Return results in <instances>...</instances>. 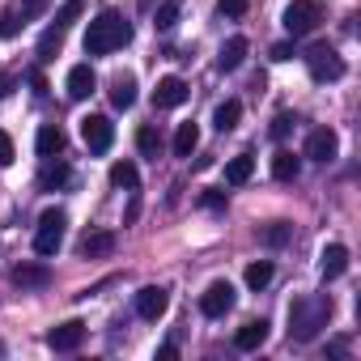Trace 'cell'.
I'll return each instance as SVG.
<instances>
[{
	"label": "cell",
	"instance_id": "cell-12",
	"mask_svg": "<svg viewBox=\"0 0 361 361\" xmlns=\"http://www.w3.org/2000/svg\"><path fill=\"white\" fill-rule=\"evenodd\" d=\"M68 98L73 102H81V98H90L94 90H98V77H94V68L90 64H77V68H68Z\"/></svg>",
	"mask_w": 361,
	"mask_h": 361
},
{
	"label": "cell",
	"instance_id": "cell-30",
	"mask_svg": "<svg viewBox=\"0 0 361 361\" xmlns=\"http://www.w3.org/2000/svg\"><path fill=\"white\" fill-rule=\"evenodd\" d=\"M174 22H178V0H166V5L153 9V26L157 30H174Z\"/></svg>",
	"mask_w": 361,
	"mask_h": 361
},
{
	"label": "cell",
	"instance_id": "cell-26",
	"mask_svg": "<svg viewBox=\"0 0 361 361\" xmlns=\"http://www.w3.org/2000/svg\"><path fill=\"white\" fill-rule=\"evenodd\" d=\"M136 149H140L145 157H157V153H161V132H157L153 123L136 128Z\"/></svg>",
	"mask_w": 361,
	"mask_h": 361
},
{
	"label": "cell",
	"instance_id": "cell-19",
	"mask_svg": "<svg viewBox=\"0 0 361 361\" xmlns=\"http://www.w3.org/2000/svg\"><path fill=\"white\" fill-rule=\"evenodd\" d=\"M111 251H115V234H111V230L85 234V243H81V259H102V255H111Z\"/></svg>",
	"mask_w": 361,
	"mask_h": 361
},
{
	"label": "cell",
	"instance_id": "cell-16",
	"mask_svg": "<svg viewBox=\"0 0 361 361\" xmlns=\"http://www.w3.org/2000/svg\"><path fill=\"white\" fill-rule=\"evenodd\" d=\"M111 106H115V111H132V106H136V77L119 73V77L111 81Z\"/></svg>",
	"mask_w": 361,
	"mask_h": 361
},
{
	"label": "cell",
	"instance_id": "cell-17",
	"mask_svg": "<svg viewBox=\"0 0 361 361\" xmlns=\"http://www.w3.org/2000/svg\"><path fill=\"white\" fill-rule=\"evenodd\" d=\"M35 149H39L43 157L64 153V128H60V123H43V128H39V136H35Z\"/></svg>",
	"mask_w": 361,
	"mask_h": 361
},
{
	"label": "cell",
	"instance_id": "cell-6",
	"mask_svg": "<svg viewBox=\"0 0 361 361\" xmlns=\"http://www.w3.org/2000/svg\"><path fill=\"white\" fill-rule=\"evenodd\" d=\"M81 140L90 145V153H106L115 140V123L106 115H85L81 119Z\"/></svg>",
	"mask_w": 361,
	"mask_h": 361
},
{
	"label": "cell",
	"instance_id": "cell-25",
	"mask_svg": "<svg viewBox=\"0 0 361 361\" xmlns=\"http://www.w3.org/2000/svg\"><path fill=\"white\" fill-rule=\"evenodd\" d=\"M111 183H115V188H128V192H136V183H140V170H136L132 161H115V166H111Z\"/></svg>",
	"mask_w": 361,
	"mask_h": 361
},
{
	"label": "cell",
	"instance_id": "cell-32",
	"mask_svg": "<svg viewBox=\"0 0 361 361\" xmlns=\"http://www.w3.org/2000/svg\"><path fill=\"white\" fill-rule=\"evenodd\" d=\"M22 26H26V22H22L18 9H5V13H0V39H18Z\"/></svg>",
	"mask_w": 361,
	"mask_h": 361
},
{
	"label": "cell",
	"instance_id": "cell-37",
	"mask_svg": "<svg viewBox=\"0 0 361 361\" xmlns=\"http://www.w3.org/2000/svg\"><path fill=\"white\" fill-rule=\"evenodd\" d=\"M13 161V136L9 132H0V170H5Z\"/></svg>",
	"mask_w": 361,
	"mask_h": 361
},
{
	"label": "cell",
	"instance_id": "cell-24",
	"mask_svg": "<svg viewBox=\"0 0 361 361\" xmlns=\"http://www.w3.org/2000/svg\"><path fill=\"white\" fill-rule=\"evenodd\" d=\"M196 145H200V128L196 123H178V132H174V157H192Z\"/></svg>",
	"mask_w": 361,
	"mask_h": 361
},
{
	"label": "cell",
	"instance_id": "cell-4",
	"mask_svg": "<svg viewBox=\"0 0 361 361\" xmlns=\"http://www.w3.org/2000/svg\"><path fill=\"white\" fill-rule=\"evenodd\" d=\"M64 226H68V213L64 209H47L39 217V230H35V255H56L60 243H64Z\"/></svg>",
	"mask_w": 361,
	"mask_h": 361
},
{
	"label": "cell",
	"instance_id": "cell-2",
	"mask_svg": "<svg viewBox=\"0 0 361 361\" xmlns=\"http://www.w3.org/2000/svg\"><path fill=\"white\" fill-rule=\"evenodd\" d=\"M331 319V298L327 293H314V298H298L289 306V340L298 344H310Z\"/></svg>",
	"mask_w": 361,
	"mask_h": 361
},
{
	"label": "cell",
	"instance_id": "cell-13",
	"mask_svg": "<svg viewBox=\"0 0 361 361\" xmlns=\"http://www.w3.org/2000/svg\"><path fill=\"white\" fill-rule=\"evenodd\" d=\"M264 340H268V319H251L234 331V348H243V353H255Z\"/></svg>",
	"mask_w": 361,
	"mask_h": 361
},
{
	"label": "cell",
	"instance_id": "cell-27",
	"mask_svg": "<svg viewBox=\"0 0 361 361\" xmlns=\"http://www.w3.org/2000/svg\"><path fill=\"white\" fill-rule=\"evenodd\" d=\"M81 13H85V0H64V5H60V9H56V22H51V26H56V30H64V35H68V26H73V22H77V18H81Z\"/></svg>",
	"mask_w": 361,
	"mask_h": 361
},
{
	"label": "cell",
	"instance_id": "cell-28",
	"mask_svg": "<svg viewBox=\"0 0 361 361\" xmlns=\"http://www.w3.org/2000/svg\"><path fill=\"white\" fill-rule=\"evenodd\" d=\"M60 47H64V30L47 26V35L39 39V60H43V64H47V60H56V56H60Z\"/></svg>",
	"mask_w": 361,
	"mask_h": 361
},
{
	"label": "cell",
	"instance_id": "cell-34",
	"mask_svg": "<svg viewBox=\"0 0 361 361\" xmlns=\"http://www.w3.org/2000/svg\"><path fill=\"white\" fill-rule=\"evenodd\" d=\"M293 123H298V119H293V115H289V111H281V115H276V119H272V136H276V140H285V136H289V128H293Z\"/></svg>",
	"mask_w": 361,
	"mask_h": 361
},
{
	"label": "cell",
	"instance_id": "cell-11",
	"mask_svg": "<svg viewBox=\"0 0 361 361\" xmlns=\"http://www.w3.org/2000/svg\"><path fill=\"white\" fill-rule=\"evenodd\" d=\"M183 102H188V81L183 77H161L157 81V90H153V106L157 111H174Z\"/></svg>",
	"mask_w": 361,
	"mask_h": 361
},
{
	"label": "cell",
	"instance_id": "cell-21",
	"mask_svg": "<svg viewBox=\"0 0 361 361\" xmlns=\"http://www.w3.org/2000/svg\"><path fill=\"white\" fill-rule=\"evenodd\" d=\"M238 119H243V102H238V98H226V102L213 111V128H217V132H234Z\"/></svg>",
	"mask_w": 361,
	"mask_h": 361
},
{
	"label": "cell",
	"instance_id": "cell-41",
	"mask_svg": "<svg viewBox=\"0 0 361 361\" xmlns=\"http://www.w3.org/2000/svg\"><path fill=\"white\" fill-rule=\"evenodd\" d=\"M174 357H178V348H174V344H161V348H157V361H174Z\"/></svg>",
	"mask_w": 361,
	"mask_h": 361
},
{
	"label": "cell",
	"instance_id": "cell-7",
	"mask_svg": "<svg viewBox=\"0 0 361 361\" xmlns=\"http://www.w3.org/2000/svg\"><path fill=\"white\" fill-rule=\"evenodd\" d=\"M200 310H204V319L230 314V310H234V285H230V281H213V285L200 293Z\"/></svg>",
	"mask_w": 361,
	"mask_h": 361
},
{
	"label": "cell",
	"instance_id": "cell-15",
	"mask_svg": "<svg viewBox=\"0 0 361 361\" xmlns=\"http://www.w3.org/2000/svg\"><path fill=\"white\" fill-rule=\"evenodd\" d=\"M243 60H247V39H243V35L226 39V43H221V51H217V68H221V73H234Z\"/></svg>",
	"mask_w": 361,
	"mask_h": 361
},
{
	"label": "cell",
	"instance_id": "cell-3",
	"mask_svg": "<svg viewBox=\"0 0 361 361\" xmlns=\"http://www.w3.org/2000/svg\"><path fill=\"white\" fill-rule=\"evenodd\" d=\"M285 30L293 35V39H302V35H314L319 26H323V0H293V5L285 9Z\"/></svg>",
	"mask_w": 361,
	"mask_h": 361
},
{
	"label": "cell",
	"instance_id": "cell-35",
	"mask_svg": "<svg viewBox=\"0 0 361 361\" xmlns=\"http://www.w3.org/2000/svg\"><path fill=\"white\" fill-rule=\"evenodd\" d=\"M247 5H251V0H221L217 9H221L226 18H243V13H247Z\"/></svg>",
	"mask_w": 361,
	"mask_h": 361
},
{
	"label": "cell",
	"instance_id": "cell-10",
	"mask_svg": "<svg viewBox=\"0 0 361 361\" xmlns=\"http://www.w3.org/2000/svg\"><path fill=\"white\" fill-rule=\"evenodd\" d=\"M81 340H85V323L81 319H68V323L47 331V348L51 353H73V348H81Z\"/></svg>",
	"mask_w": 361,
	"mask_h": 361
},
{
	"label": "cell",
	"instance_id": "cell-31",
	"mask_svg": "<svg viewBox=\"0 0 361 361\" xmlns=\"http://www.w3.org/2000/svg\"><path fill=\"white\" fill-rule=\"evenodd\" d=\"M268 281H272V264L268 259H259V264L247 268V289H264Z\"/></svg>",
	"mask_w": 361,
	"mask_h": 361
},
{
	"label": "cell",
	"instance_id": "cell-18",
	"mask_svg": "<svg viewBox=\"0 0 361 361\" xmlns=\"http://www.w3.org/2000/svg\"><path fill=\"white\" fill-rule=\"evenodd\" d=\"M344 272H348V247H344V243L323 247V276L336 281V276H344Z\"/></svg>",
	"mask_w": 361,
	"mask_h": 361
},
{
	"label": "cell",
	"instance_id": "cell-40",
	"mask_svg": "<svg viewBox=\"0 0 361 361\" xmlns=\"http://www.w3.org/2000/svg\"><path fill=\"white\" fill-rule=\"evenodd\" d=\"M30 85H35V94H39V98H43V94H47V77H43V73H39V68H35V73H30Z\"/></svg>",
	"mask_w": 361,
	"mask_h": 361
},
{
	"label": "cell",
	"instance_id": "cell-8",
	"mask_svg": "<svg viewBox=\"0 0 361 361\" xmlns=\"http://www.w3.org/2000/svg\"><path fill=\"white\" fill-rule=\"evenodd\" d=\"M336 153H340V136L331 132V128H314L310 136H306V157L310 161H336Z\"/></svg>",
	"mask_w": 361,
	"mask_h": 361
},
{
	"label": "cell",
	"instance_id": "cell-22",
	"mask_svg": "<svg viewBox=\"0 0 361 361\" xmlns=\"http://www.w3.org/2000/svg\"><path fill=\"white\" fill-rule=\"evenodd\" d=\"M251 174H255V157H251V153H238V157H230V161H226V183L243 188Z\"/></svg>",
	"mask_w": 361,
	"mask_h": 361
},
{
	"label": "cell",
	"instance_id": "cell-29",
	"mask_svg": "<svg viewBox=\"0 0 361 361\" xmlns=\"http://www.w3.org/2000/svg\"><path fill=\"white\" fill-rule=\"evenodd\" d=\"M289 234H293V226H289V221H268V226L259 230V243L281 247V243H289Z\"/></svg>",
	"mask_w": 361,
	"mask_h": 361
},
{
	"label": "cell",
	"instance_id": "cell-14",
	"mask_svg": "<svg viewBox=\"0 0 361 361\" xmlns=\"http://www.w3.org/2000/svg\"><path fill=\"white\" fill-rule=\"evenodd\" d=\"M9 281H13L18 289H43V285L51 281V272H47L43 264H18V268L9 272Z\"/></svg>",
	"mask_w": 361,
	"mask_h": 361
},
{
	"label": "cell",
	"instance_id": "cell-9",
	"mask_svg": "<svg viewBox=\"0 0 361 361\" xmlns=\"http://www.w3.org/2000/svg\"><path fill=\"white\" fill-rule=\"evenodd\" d=\"M166 310H170V289H161V285H145V289L136 293V314H140V319L153 323V319H161Z\"/></svg>",
	"mask_w": 361,
	"mask_h": 361
},
{
	"label": "cell",
	"instance_id": "cell-39",
	"mask_svg": "<svg viewBox=\"0 0 361 361\" xmlns=\"http://www.w3.org/2000/svg\"><path fill=\"white\" fill-rule=\"evenodd\" d=\"M13 85H18V77H13V73H0V98H9V94H13Z\"/></svg>",
	"mask_w": 361,
	"mask_h": 361
},
{
	"label": "cell",
	"instance_id": "cell-1",
	"mask_svg": "<svg viewBox=\"0 0 361 361\" xmlns=\"http://www.w3.org/2000/svg\"><path fill=\"white\" fill-rule=\"evenodd\" d=\"M123 43H132V22L115 9H102L85 30V56H111Z\"/></svg>",
	"mask_w": 361,
	"mask_h": 361
},
{
	"label": "cell",
	"instance_id": "cell-33",
	"mask_svg": "<svg viewBox=\"0 0 361 361\" xmlns=\"http://www.w3.org/2000/svg\"><path fill=\"white\" fill-rule=\"evenodd\" d=\"M200 204H204V209H213V213H221V209H226V192L204 188V192H200Z\"/></svg>",
	"mask_w": 361,
	"mask_h": 361
},
{
	"label": "cell",
	"instance_id": "cell-20",
	"mask_svg": "<svg viewBox=\"0 0 361 361\" xmlns=\"http://www.w3.org/2000/svg\"><path fill=\"white\" fill-rule=\"evenodd\" d=\"M298 174H302V157H293L289 149H281L272 157V178H276V183H293Z\"/></svg>",
	"mask_w": 361,
	"mask_h": 361
},
{
	"label": "cell",
	"instance_id": "cell-23",
	"mask_svg": "<svg viewBox=\"0 0 361 361\" xmlns=\"http://www.w3.org/2000/svg\"><path fill=\"white\" fill-rule=\"evenodd\" d=\"M68 178H73V170H68L64 161H51V157H47V166H43V174H39V188H43V192H56V188L68 183Z\"/></svg>",
	"mask_w": 361,
	"mask_h": 361
},
{
	"label": "cell",
	"instance_id": "cell-36",
	"mask_svg": "<svg viewBox=\"0 0 361 361\" xmlns=\"http://www.w3.org/2000/svg\"><path fill=\"white\" fill-rule=\"evenodd\" d=\"M293 56H298V51H293V43H276V47L268 51V60H272V64H285V60H293Z\"/></svg>",
	"mask_w": 361,
	"mask_h": 361
},
{
	"label": "cell",
	"instance_id": "cell-38",
	"mask_svg": "<svg viewBox=\"0 0 361 361\" xmlns=\"http://www.w3.org/2000/svg\"><path fill=\"white\" fill-rule=\"evenodd\" d=\"M47 9V0H26V5H22V22H30V18H39Z\"/></svg>",
	"mask_w": 361,
	"mask_h": 361
},
{
	"label": "cell",
	"instance_id": "cell-5",
	"mask_svg": "<svg viewBox=\"0 0 361 361\" xmlns=\"http://www.w3.org/2000/svg\"><path fill=\"white\" fill-rule=\"evenodd\" d=\"M306 68H310L314 81H340V77H344V60H340V51L327 47V43H319V47L306 51Z\"/></svg>",
	"mask_w": 361,
	"mask_h": 361
}]
</instances>
